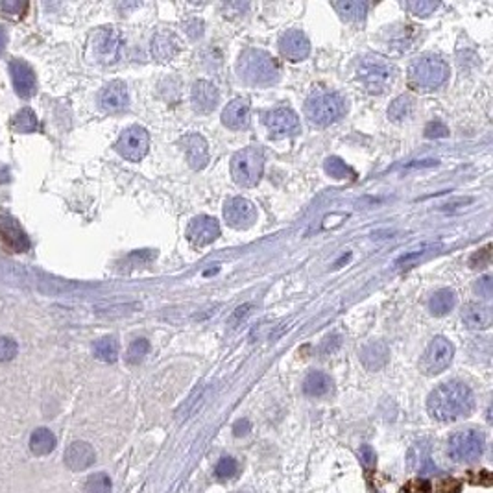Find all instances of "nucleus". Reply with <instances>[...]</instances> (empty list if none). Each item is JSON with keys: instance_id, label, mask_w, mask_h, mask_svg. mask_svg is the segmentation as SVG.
Wrapping results in <instances>:
<instances>
[{"instance_id": "obj_1", "label": "nucleus", "mask_w": 493, "mask_h": 493, "mask_svg": "<svg viewBox=\"0 0 493 493\" xmlns=\"http://www.w3.org/2000/svg\"><path fill=\"white\" fill-rule=\"evenodd\" d=\"M475 406L472 388L460 381L440 384L431 392L427 399L429 414L438 422H456L472 414Z\"/></svg>"}, {"instance_id": "obj_2", "label": "nucleus", "mask_w": 493, "mask_h": 493, "mask_svg": "<svg viewBox=\"0 0 493 493\" xmlns=\"http://www.w3.org/2000/svg\"><path fill=\"white\" fill-rule=\"evenodd\" d=\"M239 76L252 85H270L279 78V63L264 50L248 49L241 54L236 63Z\"/></svg>"}, {"instance_id": "obj_3", "label": "nucleus", "mask_w": 493, "mask_h": 493, "mask_svg": "<svg viewBox=\"0 0 493 493\" xmlns=\"http://www.w3.org/2000/svg\"><path fill=\"white\" fill-rule=\"evenodd\" d=\"M449 78V65L440 55H422L408 65V82L412 87L433 91L442 87Z\"/></svg>"}, {"instance_id": "obj_4", "label": "nucleus", "mask_w": 493, "mask_h": 493, "mask_svg": "<svg viewBox=\"0 0 493 493\" xmlns=\"http://www.w3.org/2000/svg\"><path fill=\"white\" fill-rule=\"evenodd\" d=\"M347 110L345 100L338 93L333 91H318L309 96L305 104V113L309 121L316 126H329L334 121H338Z\"/></svg>"}, {"instance_id": "obj_5", "label": "nucleus", "mask_w": 493, "mask_h": 493, "mask_svg": "<svg viewBox=\"0 0 493 493\" xmlns=\"http://www.w3.org/2000/svg\"><path fill=\"white\" fill-rule=\"evenodd\" d=\"M394 76L395 69L381 55H366L356 67V78L367 93H384L394 82Z\"/></svg>"}, {"instance_id": "obj_6", "label": "nucleus", "mask_w": 493, "mask_h": 493, "mask_svg": "<svg viewBox=\"0 0 493 493\" xmlns=\"http://www.w3.org/2000/svg\"><path fill=\"white\" fill-rule=\"evenodd\" d=\"M264 170V155L259 146H248L231 159V175L236 185L255 187Z\"/></svg>"}, {"instance_id": "obj_7", "label": "nucleus", "mask_w": 493, "mask_h": 493, "mask_svg": "<svg viewBox=\"0 0 493 493\" xmlns=\"http://www.w3.org/2000/svg\"><path fill=\"white\" fill-rule=\"evenodd\" d=\"M486 438L478 429H460L447 442V455L455 462H473L481 458Z\"/></svg>"}, {"instance_id": "obj_8", "label": "nucleus", "mask_w": 493, "mask_h": 493, "mask_svg": "<svg viewBox=\"0 0 493 493\" xmlns=\"http://www.w3.org/2000/svg\"><path fill=\"white\" fill-rule=\"evenodd\" d=\"M455 356V345L451 344L445 336H436L431 340V344L427 345V349L423 353L422 361H420V370L425 375H438L444 370H447Z\"/></svg>"}, {"instance_id": "obj_9", "label": "nucleus", "mask_w": 493, "mask_h": 493, "mask_svg": "<svg viewBox=\"0 0 493 493\" xmlns=\"http://www.w3.org/2000/svg\"><path fill=\"white\" fill-rule=\"evenodd\" d=\"M122 35L115 28H100L91 35L89 49L94 61L98 63H115L121 55Z\"/></svg>"}, {"instance_id": "obj_10", "label": "nucleus", "mask_w": 493, "mask_h": 493, "mask_svg": "<svg viewBox=\"0 0 493 493\" xmlns=\"http://www.w3.org/2000/svg\"><path fill=\"white\" fill-rule=\"evenodd\" d=\"M116 152L128 161H141L148 154L150 135L143 126L126 128L115 144Z\"/></svg>"}, {"instance_id": "obj_11", "label": "nucleus", "mask_w": 493, "mask_h": 493, "mask_svg": "<svg viewBox=\"0 0 493 493\" xmlns=\"http://www.w3.org/2000/svg\"><path fill=\"white\" fill-rule=\"evenodd\" d=\"M224 218L235 230H248L257 220V207L246 198H230L224 205Z\"/></svg>"}, {"instance_id": "obj_12", "label": "nucleus", "mask_w": 493, "mask_h": 493, "mask_svg": "<svg viewBox=\"0 0 493 493\" xmlns=\"http://www.w3.org/2000/svg\"><path fill=\"white\" fill-rule=\"evenodd\" d=\"M220 236V224L218 220L207 214L196 216L191 220V224L187 227V239L194 248L209 246Z\"/></svg>"}, {"instance_id": "obj_13", "label": "nucleus", "mask_w": 493, "mask_h": 493, "mask_svg": "<svg viewBox=\"0 0 493 493\" xmlns=\"http://www.w3.org/2000/svg\"><path fill=\"white\" fill-rule=\"evenodd\" d=\"M264 122L275 137H288L300 132V116L288 107H277L264 115Z\"/></svg>"}, {"instance_id": "obj_14", "label": "nucleus", "mask_w": 493, "mask_h": 493, "mask_svg": "<svg viewBox=\"0 0 493 493\" xmlns=\"http://www.w3.org/2000/svg\"><path fill=\"white\" fill-rule=\"evenodd\" d=\"M0 239L4 241V244L13 252H28L32 242L30 236L24 233L21 224L17 222L10 214H0Z\"/></svg>"}, {"instance_id": "obj_15", "label": "nucleus", "mask_w": 493, "mask_h": 493, "mask_svg": "<svg viewBox=\"0 0 493 493\" xmlns=\"http://www.w3.org/2000/svg\"><path fill=\"white\" fill-rule=\"evenodd\" d=\"M279 52L291 61H302L311 54V41L302 30H286L279 37Z\"/></svg>"}, {"instance_id": "obj_16", "label": "nucleus", "mask_w": 493, "mask_h": 493, "mask_svg": "<svg viewBox=\"0 0 493 493\" xmlns=\"http://www.w3.org/2000/svg\"><path fill=\"white\" fill-rule=\"evenodd\" d=\"M10 74H11V80H13V87H15L17 94H19L21 98H30V96L35 94L37 82H35L33 69L28 65L26 61L22 60L11 61Z\"/></svg>"}, {"instance_id": "obj_17", "label": "nucleus", "mask_w": 493, "mask_h": 493, "mask_svg": "<svg viewBox=\"0 0 493 493\" xmlns=\"http://www.w3.org/2000/svg\"><path fill=\"white\" fill-rule=\"evenodd\" d=\"M220 100V93L216 85L207 80H198L194 85H192L191 91V102L192 107L198 111V113H211V111L218 105Z\"/></svg>"}, {"instance_id": "obj_18", "label": "nucleus", "mask_w": 493, "mask_h": 493, "mask_svg": "<svg viewBox=\"0 0 493 493\" xmlns=\"http://www.w3.org/2000/svg\"><path fill=\"white\" fill-rule=\"evenodd\" d=\"M185 148L187 161L194 170H202L209 163V144L200 133H189L180 141Z\"/></svg>"}, {"instance_id": "obj_19", "label": "nucleus", "mask_w": 493, "mask_h": 493, "mask_svg": "<svg viewBox=\"0 0 493 493\" xmlns=\"http://www.w3.org/2000/svg\"><path fill=\"white\" fill-rule=\"evenodd\" d=\"M150 49L157 61H170L181 52V39L170 30H161L152 37Z\"/></svg>"}, {"instance_id": "obj_20", "label": "nucleus", "mask_w": 493, "mask_h": 493, "mask_svg": "<svg viewBox=\"0 0 493 493\" xmlns=\"http://www.w3.org/2000/svg\"><path fill=\"white\" fill-rule=\"evenodd\" d=\"M94 460H96V455L87 442H74L67 447L65 464L72 472H83V469L93 466Z\"/></svg>"}, {"instance_id": "obj_21", "label": "nucleus", "mask_w": 493, "mask_h": 493, "mask_svg": "<svg viewBox=\"0 0 493 493\" xmlns=\"http://www.w3.org/2000/svg\"><path fill=\"white\" fill-rule=\"evenodd\" d=\"M128 89L124 82H111L100 94V105L107 113H119L128 105Z\"/></svg>"}, {"instance_id": "obj_22", "label": "nucleus", "mask_w": 493, "mask_h": 493, "mask_svg": "<svg viewBox=\"0 0 493 493\" xmlns=\"http://www.w3.org/2000/svg\"><path fill=\"white\" fill-rule=\"evenodd\" d=\"M222 122L230 130H242L250 124V102L246 98H235L222 111Z\"/></svg>"}, {"instance_id": "obj_23", "label": "nucleus", "mask_w": 493, "mask_h": 493, "mask_svg": "<svg viewBox=\"0 0 493 493\" xmlns=\"http://www.w3.org/2000/svg\"><path fill=\"white\" fill-rule=\"evenodd\" d=\"M390 358V349L388 345L381 342V340H375V342H370L361 349V362L364 364L366 370L370 372H377L381 367L386 366V362Z\"/></svg>"}, {"instance_id": "obj_24", "label": "nucleus", "mask_w": 493, "mask_h": 493, "mask_svg": "<svg viewBox=\"0 0 493 493\" xmlns=\"http://www.w3.org/2000/svg\"><path fill=\"white\" fill-rule=\"evenodd\" d=\"M462 322L467 329H488L492 325V311L484 303H467L462 311Z\"/></svg>"}, {"instance_id": "obj_25", "label": "nucleus", "mask_w": 493, "mask_h": 493, "mask_svg": "<svg viewBox=\"0 0 493 493\" xmlns=\"http://www.w3.org/2000/svg\"><path fill=\"white\" fill-rule=\"evenodd\" d=\"M333 8L344 21L362 22L370 6L361 0H342V2H333Z\"/></svg>"}, {"instance_id": "obj_26", "label": "nucleus", "mask_w": 493, "mask_h": 493, "mask_svg": "<svg viewBox=\"0 0 493 493\" xmlns=\"http://www.w3.org/2000/svg\"><path fill=\"white\" fill-rule=\"evenodd\" d=\"M456 305V296L455 292L451 288H440L433 294V297L429 300V311L434 316H445L449 314Z\"/></svg>"}, {"instance_id": "obj_27", "label": "nucleus", "mask_w": 493, "mask_h": 493, "mask_svg": "<svg viewBox=\"0 0 493 493\" xmlns=\"http://www.w3.org/2000/svg\"><path fill=\"white\" fill-rule=\"evenodd\" d=\"M331 388H333V381L324 372H311L303 381V392L311 397L325 395Z\"/></svg>"}, {"instance_id": "obj_28", "label": "nucleus", "mask_w": 493, "mask_h": 493, "mask_svg": "<svg viewBox=\"0 0 493 493\" xmlns=\"http://www.w3.org/2000/svg\"><path fill=\"white\" fill-rule=\"evenodd\" d=\"M55 447V436L49 429H35L30 438V449L33 455L44 456L50 455Z\"/></svg>"}, {"instance_id": "obj_29", "label": "nucleus", "mask_w": 493, "mask_h": 493, "mask_svg": "<svg viewBox=\"0 0 493 493\" xmlns=\"http://www.w3.org/2000/svg\"><path fill=\"white\" fill-rule=\"evenodd\" d=\"M94 356L102 362H115L119 358V342L115 336H104L94 342L93 345Z\"/></svg>"}, {"instance_id": "obj_30", "label": "nucleus", "mask_w": 493, "mask_h": 493, "mask_svg": "<svg viewBox=\"0 0 493 493\" xmlns=\"http://www.w3.org/2000/svg\"><path fill=\"white\" fill-rule=\"evenodd\" d=\"M412 110H414V100L408 94H403L390 104L388 119L394 122H403L412 115Z\"/></svg>"}, {"instance_id": "obj_31", "label": "nucleus", "mask_w": 493, "mask_h": 493, "mask_svg": "<svg viewBox=\"0 0 493 493\" xmlns=\"http://www.w3.org/2000/svg\"><path fill=\"white\" fill-rule=\"evenodd\" d=\"M11 128H13L17 133H33L39 128V121L35 113H33L30 107H24V110H21L13 116Z\"/></svg>"}, {"instance_id": "obj_32", "label": "nucleus", "mask_w": 493, "mask_h": 493, "mask_svg": "<svg viewBox=\"0 0 493 493\" xmlns=\"http://www.w3.org/2000/svg\"><path fill=\"white\" fill-rule=\"evenodd\" d=\"M324 168L331 178H334V180H353V178H355L353 168L347 166L345 161H342L340 157H336V155H331V157L325 159Z\"/></svg>"}, {"instance_id": "obj_33", "label": "nucleus", "mask_w": 493, "mask_h": 493, "mask_svg": "<svg viewBox=\"0 0 493 493\" xmlns=\"http://www.w3.org/2000/svg\"><path fill=\"white\" fill-rule=\"evenodd\" d=\"M416 41V28L414 26H401V30L394 33V37L390 39V46L399 52H406L414 46Z\"/></svg>"}, {"instance_id": "obj_34", "label": "nucleus", "mask_w": 493, "mask_h": 493, "mask_svg": "<svg viewBox=\"0 0 493 493\" xmlns=\"http://www.w3.org/2000/svg\"><path fill=\"white\" fill-rule=\"evenodd\" d=\"M148 351H150L148 340L146 338L133 340L132 344H130V347H128L126 361L130 362V364H139V362H143L144 356L148 355Z\"/></svg>"}, {"instance_id": "obj_35", "label": "nucleus", "mask_w": 493, "mask_h": 493, "mask_svg": "<svg viewBox=\"0 0 493 493\" xmlns=\"http://www.w3.org/2000/svg\"><path fill=\"white\" fill-rule=\"evenodd\" d=\"M85 493H111V481L105 473H94L85 483Z\"/></svg>"}, {"instance_id": "obj_36", "label": "nucleus", "mask_w": 493, "mask_h": 493, "mask_svg": "<svg viewBox=\"0 0 493 493\" xmlns=\"http://www.w3.org/2000/svg\"><path fill=\"white\" fill-rule=\"evenodd\" d=\"M214 473H216V477L222 478V481H225V478H233L236 473H239V464H236L235 458L224 456V458H220L216 467H214Z\"/></svg>"}, {"instance_id": "obj_37", "label": "nucleus", "mask_w": 493, "mask_h": 493, "mask_svg": "<svg viewBox=\"0 0 493 493\" xmlns=\"http://www.w3.org/2000/svg\"><path fill=\"white\" fill-rule=\"evenodd\" d=\"M403 6H405V10L410 11L412 15L429 17L440 4L438 2H429V0H416V2H405Z\"/></svg>"}, {"instance_id": "obj_38", "label": "nucleus", "mask_w": 493, "mask_h": 493, "mask_svg": "<svg viewBox=\"0 0 493 493\" xmlns=\"http://www.w3.org/2000/svg\"><path fill=\"white\" fill-rule=\"evenodd\" d=\"M17 351V342L10 336H0V362H10L15 358Z\"/></svg>"}, {"instance_id": "obj_39", "label": "nucleus", "mask_w": 493, "mask_h": 493, "mask_svg": "<svg viewBox=\"0 0 493 493\" xmlns=\"http://www.w3.org/2000/svg\"><path fill=\"white\" fill-rule=\"evenodd\" d=\"M0 10L6 11L11 17H22L26 13L28 4L22 0H4V2H0Z\"/></svg>"}, {"instance_id": "obj_40", "label": "nucleus", "mask_w": 493, "mask_h": 493, "mask_svg": "<svg viewBox=\"0 0 493 493\" xmlns=\"http://www.w3.org/2000/svg\"><path fill=\"white\" fill-rule=\"evenodd\" d=\"M447 135H449V128L442 121H433L425 126V137L427 139H444Z\"/></svg>"}, {"instance_id": "obj_41", "label": "nucleus", "mask_w": 493, "mask_h": 493, "mask_svg": "<svg viewBox=\"0 0 493 493\" xmlns=\"http://www.w3.org/2000/svg\"><path fill=\"white\" fill-rule=\"evenodd\" d=\"M358 456H361L362 466L366 467V469H372V467L375 466L377 456H375V451H373L370 445H362L361 449H358Z\"/></svg>"}, {"instance_id": "obj_42", "label": "nucleus", "mask_w": 493, "mask_h": 493, "mask_svg": "<svg viewBox=\"0 0 493 493\" xmlns=\"http://www.w3.org/2000/svg\"><path fill=\"white\" fill-rule=\"evenodd\" d=\"M490 263V246H486L484 250H478L477 253H473V257L469 259V264L473 268H484Z\"/></svg>"}, {"instance_id": "obj_43", "label": "nucleus", "mask_w": 493, "mask_h": 493, "mask_svg": "<svg viewBox=\"0 0 493 493\" xmlns=\"http://www.w3.org/2000/svg\"><path fill=\"white\" fill-rule=\"evenodd\" d=\"M403 493H431V484L425 478H416L412 483L406 484V488Z\"/></svg>"}, {"instance_id": "obj_44", "label": "nucleus", "mask_w": 493, "mask_h": 493, "mask_svg": "<svg viewBox=\"0 0 493 493\" xmlns=\"http://www.w3.org/2000/svg\"><path fill=\"white\" fill-rule=\"evenodd\" d=\"M250 309H252V303H246V305H242V307L236 309L235 313L231 314V318H230L231 327H236L242 318H246L248 314H250Z\"/></svg>"}, {"instance_id": "obj_45", "label": "nucleus", "mask_w": 493, "mask_h": 493, "mask_svg": "<svg viewBox=\"0 0 493 493\" xmlns=\"http://www.w3.org/2000/svg\"><path fill=\"white\" fill-rule=\"evenodd\" d=\"M340 344H342V340H340L338 334H333V336L325 338L324 345H322V353H324V355H329V353H333V351L338 349Z\"/></svg>"}, {"instance_id": "obj_46", "label": "nucleus", "mask_w": 493, "mask_h": 493, "mask_svg": "<svg viewBox=\"0 0 493 493\" xmlns=\"http://www.w3.org/2000/svg\"><path fill=\"white\" fill-rule=\"evenodd\" d=\"M475 291H477L481 296H492V277H490V275L483 277V279L477 283V286H475Z\"/></svg>"}, {"instance_id": "obj_47", "label": "nucleus", "mask_w": 493, "mask_h": 493, "mask_svg": "<svg viewBox=\"0 0 493 493\" xmlns=\"http://www.w3.org/2000/svg\"><path fill=\"white\" fill-rule=\"evenodd\" d=\"M250 429H252V423L248 422V420H241V422L235 423V434L236 436H244V434L250 433Z\"/></svg>"}, {"instance_id": "obj_48", "label": "nucleus", "mask_w": 493, "mask_h": 493, "mask_svg": "<svg viewBox=\"0 0 493 493\" xmlns=\"http://www.w3.org/2000/svg\"><path fill=\"white\" fill-rule=\"evenodd\" d=\"M10 181V170L6 164H0V183H8Z\"/></svg>"}, {"instance_id": "obj_49", "label": "nucleus", "mask_w": 493, "mask_h": 493, "mask_svg": "<svg viewBox=\"0 0 493 493\" xmlns=\"http://www.w3.org/2000/svg\"><path fill=\"white\" fill-rule=\"evenodd\" d=\"M6 43H8V33H6L4 28H0V54L4 52Z\"/></svg>"}]
</instances>
